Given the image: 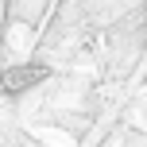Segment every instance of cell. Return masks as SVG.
<instances>
[{
    "label": "cell",
    "mask_w": 147,
    "mask_h": 147,
    "mask_svg": "<svg viewBox=\"0 0 147 147\" xmlns=\"http://www.w3.org/2000/svg\"><path fill=\"white\" fill-rule=\"evenodd\" d=\"M136 124H143V128H147V93L136 101Z\"/></svg>",
    "instance_id": "obj_2"
},
{
    "label": "cell",
    "mask_w": 147,
    "mask_h": 147,
    "mask_svg": "<svg viewBox=\"0 0 147 147\" xmlns=\"http://www.w3.org/2000/svg\"><path fill=\"white\" fill-rule=\"evenodd\" d=\"M8 51L12 54H27L31 51V43H35V39H31V23H20V20H12V27H8Z\"/></svg>",
    "instance_id": "obj_1"
}]
</instances>
